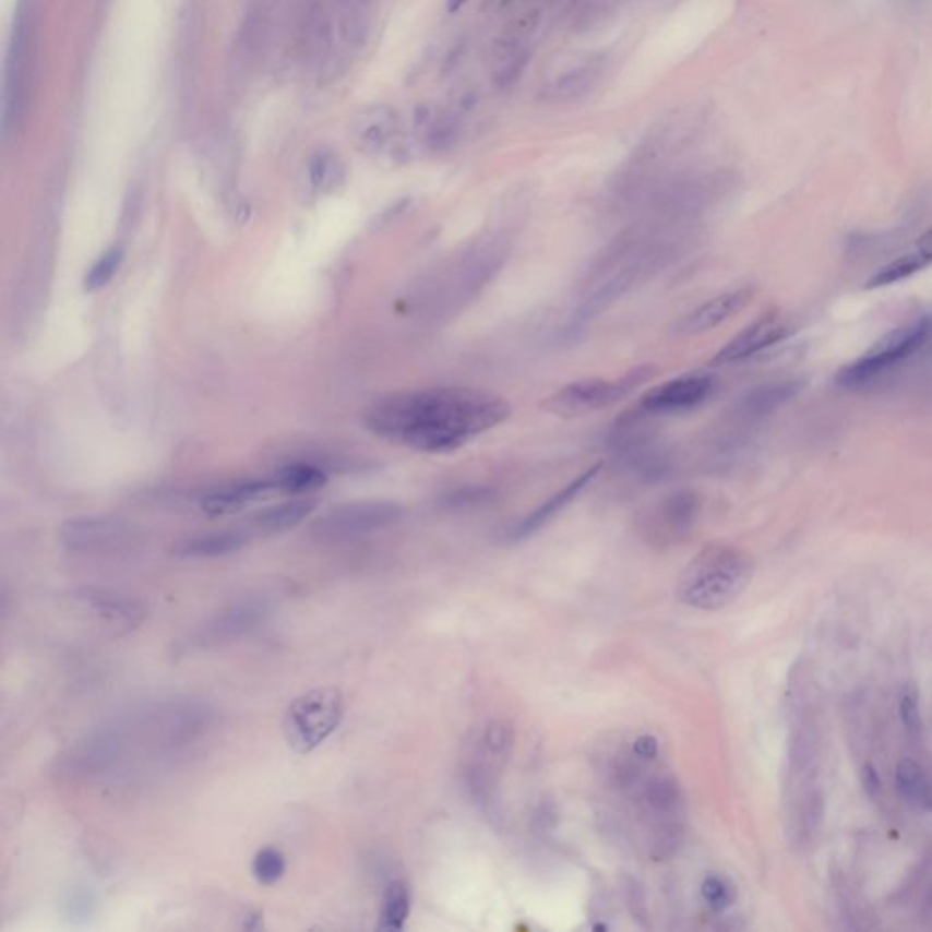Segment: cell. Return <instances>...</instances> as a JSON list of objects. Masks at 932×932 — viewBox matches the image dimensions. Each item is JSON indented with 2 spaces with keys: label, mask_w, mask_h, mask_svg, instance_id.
<instances>
[{
  "label": "cell",
  "mask_w": 932,
  "mask_h": 932,
  "mask_svg": "<svg viewBox=\"0 0 932 932\" xmlns=\"http://www.w3.org/2000/svg\"><path fill=\"white\" fill-rule=\"evenodd\" d=\"M511 414V403L490 390L428 386L375 401L365 425L390 443L421 454H450L500 427Z\"/></svg>",
  "instance_id": "1"
},
{
  "label": "cell",
  "mask_w": 932,
  "mask_h": 932,
  "mask_svg": "<svg viewBox=\"0 0 932 932\" xmlns=\"http://www.w3.org/2000/svg\"><path fill=\"white\" fill-rule=\"evenodd\" d=\"M511 248V239L501 231H489L459 248L428 283L433 312L454 315L468 307L503 270Z\"/></svg>",
  "instance_id": "2"
},
{
  "label": "cell",
  "mask_w": 932,
  "mask_h": 932,
  "mask_svg": "<svg viewBox=\"0 0 932 932\" xmlns=\"http://www.w3.org/2000/svg\"><path fill=\"white\" fill-rule=\"evenodd\" d=\"M752 574L754 565L745 552L727 545H710L681 572L676 596L686 607L714 612L734 604L749 587Z\"/></svg>",
  "instance_id": "3"
},
{
  "label": "cell",
  "mask_w": 932,
  "mask_h": 932,
  "mask_svg": "<svg viewBox=\"0 0 932 932\" xmlns=\"http://www.w3.org/2000/svg\"><path fill=\"white\" fill-rule=\"evenodd\" d=\"M35 29L34 15L28 7L17 10L13 23L7 61H4V86H2V117L0 130L2 141L10 143L23 130L28 113L32 72H34Z\"/></svg>",
  "instance_id": "4"
},
{
  "label": "cell",
  "mask_w": 932,
  "mask_h": 932,
  "mask_svg": "<svg viewBox=\"0 0 932 932\" xmlns=\"http://www.w3.org/2000/svg\"><path fill=\"white\" fill-rule=\"evenodd\" d=\"M650 419L653 416L636 408L632 414H623L607 435L614 465L645 483L661 481L672 468L669 452L656 438Z\"/></svg>",
  "instance_id": "5"
},
{
  "label": "cell",
  "mask_w": 932,
  "mask_h": 932,
  "mask_svg": "<svg viewBox=\"0 0 932 932\" xmlns=\"http://www.w3.org/2000/svg\"><path fill=\"white\" fill-rule=\"evenodd\" d=\"M343 718V692L335 686L313 689L288 705L283 716V734L291 751L310 754L339 729Z\"/></svg>",
  "instance_id": "6"
},
{
  "label": "cell",
  "mask_w": 932,
  "mask_h": 932,
  "mask_svg": "<svg viewBox=\"0 0 932 932\" xmlns=\"http://www.w3.org/2000/svg\"><path fill=\"white\" fill-rule=\"evenodd\" d=\"M656 373L658 368L654 365H642L629 370L623 378H590L572 381L560 390H555L554 394L545 397L541 408L555 416L565 417L585 416L593 411L605 410L626 399L637 386L648 383Z\"/></svg>",
  "instance_id": "7"
},
{
  "label": "cell",
  "mask_w": 932,
  "mask_h": 932,
  "mask_svg": "<svg viewBox=\"0 0 932 932\" xmlns=\"http://www.w3.org/2000/svg\"><path fill=\"white\" fill-rule=\"evenodd\" d=\"M929 340H932V312L883 335L871 350L839 370L836 383L845 389H860L921 350Z\"/></svg>",
  "instance_id": "8"
},
{
  "label": "cell",
  "mask_w": 932,
  "mask_h": 932,
  "mask_svg": "<svg viewBox=\"0 0 932 932\" xmlns=\"http://www.w3.org/2000/svg\"><path fill=\"white\" fill-rule=\"evenodd\" d=\"M514 746V730L505 721H492L479 730L466 756L465 781L479 805L495 803L500 774Z\"/></svg>",
  "instance_id": "9"
},
{
  "label": "cell",
  "mask_w": 932,
  "mask_h": 932,
  "mask_svg": "<svg viewBox=\"0 0 932 932\" xmlns=\"http://www.w3.org/2000/svg\"><path fill=\"white\" fill-rule=\"evenodd\" d=\"M405 516V509L394 501H354L335 506L315 519L312 534L319 539L343 541L392 527Z\"/></svg>",
  "instance_id": "10"
},
{
  "label": "cell",
  "mask_w": 932,
  "mask_h": 932,
  "mask_svg": "<svg viewBox=\"0 0 932 932\" xmlns=\"http://www.w3.org/2000/svg\"><path fill=\"white\" fill-rule=\"evenodd\" d=\"M718 390L713 373H685L648 390L640 401V410L647 416H680L705 405Z\"/></svg>",
  "instance_id": "11"
},
{
  "label": "cell",
  "mask_w": 932,
  "mask_h": 932,
  "mask_svg": "<svg viewBox=\"0 0 932 932\" xmlns=\"http://www.w3.org/2000/svg\"><path fill=\"white\" fill-rule=\"evenodd\" d=\"M702 511V500L692 490H678L659 501L645 517V534L648 541L670 545L686 538L696 527Z\"/></svg>",
  "instance_id": "12"
},
{
  "label": "cell",
  "mask_w": 932,
  "mask_h": 932,
  "mask_svg": "<svg viewBox=\"0 0 932 932\" xmlns=\"http://www.w3.org/2000/svg\"><path fill=\"white\" fill-rule=\"evenodd\" d=\"M348 138L362 154L390 157L401 141L399 113L390 105L367 106L351 117Z\"/></svg>",
  "instance_id": "13"
},
{
  "label": "cell",
  "mask_w": 932,
  "mask_h": 932,
  "mask_svg": "<svg viewBox=\"0 0 932 932\" xmlns=\"http://www.w3.org/2000/svg\"><path fill=\"white\" fill-rule=\"evenodd\" d=\"M335 43L343 59H350L372 37L379 0H328Z\"/></svg>",
  "instance_id": "14"
},
{
  "label": "cell",
  "mask_w": 932,
  "mask_h": 932,
  "mask_svg": "<svg viewBox=\"0 0 932 932\" xmlns=\"http://www.w3.org/2000/svg\"><path fill=\"white\" fill-rule=\"evenodd\" d=\"M790 334V324L784 315L778 312H767L754 319L745 328L738 332L721 350L714 356L713 365H734V362L746 361L751 357L762 354L770 346L784 340Z\"/></svg>",
  "instance_id": "15"
},
{
  "label": "cell",
  "mask_w": 932,
  "mask_h": 932,
  "mask_svg": "<svg viewBox=\"0 0 932 932\" xmlns=\"http://www.w3.org/2000/svg\"><path fill=\"white\" fill-rule=\"evenodd\" d=\"M607 56L601 51L577 56L571 64L552 75L543 84L541 95L550 103H571L582 99L604 77L607 70Z\"/></svg>",
  "instance_id": "16"
},
{
  "label": "cell",
  "mask_w": 932,
  "mask_h": 932,
  "mask_svg": "<svg viewBox=\"0 0 932 932\" xmlns=\"http://www.w3.org/2000/svg\"><path fill=\"white\" fill-rule=\"evenodd\" d=\"M128 536L127 525L111 517H79L64 523L61 528L64 547L79 554H100L119 549Z\"/></svg>",
  "instance_id": "17"
},
{
  "label": "cell",
  "mask_w": 932,
  "mask_h": 932,
  "mask_svg": "<svg viewBox=\"0 0 932 932\" xmlns=\"http://www.w3.org/2000/svg\"><path fill=\"white\" fill-rule=\"evenodd\" d=\"M270 614L268 604L261 598L241 599L220 610L212 620L204 623L198 632V642L208 643L230 642L255 631L264 623Z\"/></svg>",
  "instance_id": "18"
},
{
  "label": "cell",
  "mask_w": 932,
  "mask_h": 932,
  "mask_svg": "<svg viewBox=\"0 0 932 932\" xmlns=\"http://www.w3.org/2000/svg\"><path fill=\"white\" fill-rule=\"evenodd\" d=\"M601 470H604V465H599V463L590 466L572 479L571 483H566L563 489L550 495L549 500H545L541 505L536 506L530 514L523 517L522 522H517L511 528L509 536H511L512 541H523V539L530 538L541 528L547 527L558 514L565 511L566 506H571L596 481Z\"/></svg>",
  "instance_id": "19"
},
{
  "label": "cell",
  "mask_w": 932,
  "mask_h": 932,
  "mask_svg": "<svg viewBox=\"0 0 932 932\" xmlns=\"http://www.w3.org/2000/svg\"><path fill=\"white\" fill-rule=\"evenodd\" d=\"M752 297H754V290L751 286H741L734 290L724 291V294L713 297L710 301H705L700 307L694 308L691 313H686L685 318L681 319L680 324H678V332L683 335H700L710 332L719 324L727 323L729 319L738 315L752 301Z\"/></svg>",
  "instance_id": "20"
},
{
  "label": "cell",
  "mask_w": 932,
  "mask_h": 932,
  "mask_svg": "<svg viewBox=\"0 0 932 932\" xmlns=\"http://www.w3.org/2000/svg\"><path fill=\"white\" fill-rule=\"evenodd\" d=\"M75 599L111 625L132 629L146 618V607L139 599L105 588H83L75 594Z\"/></svg>",
  "instance_id": "21"
},
{
  "label": "cell",
  "mask_w": 932,
  "mask_h": 932,
  "mask_svg": "<svg viewBox=\"0 0 932 932\" xmlns=\"http://www.w3.org/2000/svg\"><path fill=\"white\" fill-rule=\"evenodd\" d=\"M277 492L274 479L266 481H248V483L231 485L226 489L212 490L201 498V509L208 516H226L242 511L258 501L268 500Z\"/></svg>",
  "instance_id": "22"
},
{
  "label": "cell",
  "mask_w": 932,
  "mask_h": 932,
  "mask_svg": "<svg viewBox=\"0 0 932 932\" xmlns=\"http://www.w3.org/2000/svg\"><path fill=\"white\" fill-rule=\"evenodd\" d=\"M247 534L241 530H220V533L203 534L195 538L184 539L177 545L176 554L179 558L190 560H206V558H220V555L234 554L247 547Z\"/></svg>",
  "instance_id": "23"
},
{
  "label": "cell",
  "mask_w": 932,
  "mask_h": 932,
  "mask_svg": "<svg viewBox=\"0 0 932 932\" xmlns=\"http://www.w3.org/2000/svg\"><path fill=\"white\" fill-rule=\"evenodd\" d=\"M801 384L798 381H776V383L760 384L756 389L749 390L740 403L738 414L743 417H763L776 410L779 406L789 403L798 392Z\"/></svg>",
  "instance_id": "24"
},
{
  "label": "cell",
  "mask_w": 932,
  "mask_h": 932,
  "mask_svg": "<svg viewBox=\"0 0 932 932\" xmlns=\"http://www.w3.org/2000/svg\"><path fill=\"white\" fill-rule=\"evenodd\" d=\"M315 500L299 498V500L286 501L283 505L272 506L268 511L261 512L253 519V527L261 534H280L297 527L315 511Z\"/></svg>",
  "instance_id": "25"
},
{
  "label": "cell",
  "mask_w": 932,
  "mask_h": 932,
  "mask_svg": "<svg viewBox=\"0 0 932 932\" xmlns=\"http://www.w3.org/2000/svg\"><path fill=\"white\" fill-rule=\"evenodd\" d=\"M307 176L313 192L324 195L334 192L345 182V165L335 152L321 150L308 160Z\"/></svg>",
  "instance_id": "26"
},
{
  "label": "cell",
  "mask_w": 932,
  "mask_h": 932,
  "mask_svg": "<svg viewBox=\"0 0 932 932\" xmlns=\"http://www.w3.org/2000/svg\"><path fill=\"white\" fill-rule=\"evenodd\" d=\"M272 479L279 494H312L326 485V474L318 466L307 465V463L285 466Z\"/></svg>",
  "instance_id": "27"
},
{
  "label": "cell",
  "mask_w": 932,
  "mask_h": 932,
  "mask_svg": "<svg viewBox=\"0 0 932 932\" xmlns=\"http://www.w3.org/2000/svg\"><path fill=\"white\" fill-rule=\"evenodd\" d=\"M411 909L410 887L403 880H395L384 888L379 929L381 931H401L405 927Z\"/></svg>",
  "instance_id": "28"
},
{
  "label": "cell",
  "mask_w": 932,
  "mask_h": 932,
  "mask_svg": "<svg viewBox=\"0 0 932 932\" xmlns=\"http://www.w3.org/2000/svg\"><path fill=\"white\" fill-rule=\"evenodd\" d=\"M931 264V261L925 255H921L915 248V250L904 253L901 258L894 259V261L877 270L876 274L867 280V288H882V286L896 285L899 280L918 274V272L925 270Z\"/></svg>",
  "instance_id": "29"
},
{
  "label": "cell",
  "mask_w": 932,
  "mask_h": 932,
  "mask_svg": "<svg viewBox=\"0 0 932 932\" xmlns=\"http://www.w3.org/2000/svg\"><path fill=\"white\" fill-rule=\"evenodd\" d=\"M932 779L927 778L918 763L912 760H901L896 768V787L907 803L925 809L927 794L931 789Z\"/></svg>",
  "instance_id": "30"
},
{
  "label": "cell",
  "mask_w": 932,
  "mask_h": 932,
  "mask_svg": "<svg viewBox=\"0 0 932 932\" xmlns=\"http://www.w3.org/2000/svg\"><path fill=\"white\" fill-rule=\"evenodd\" d=\"M533 59V48L516 51L512 56L501 57L498 61L492 62V73H490V83L498 92H509L514 88L523 73L527 70Z\"/></svg>",
  "instance_id": "31"
},
{
  "label": "cell",
  "mask_w": 932,
  "mask_h": 932,
  "mask_svg": "<svg viewBox=\"0 0 932 932\" xmlns=\"http://www.w3.org/2000/svg\"><path fill=\"white\" fill-rule=\"evenodd\" d=\"M122 261H124V248L116 244L110 250H106L84 277V290L97 291L105 288L116 277L117 272L121 268Z\"/></svg>",
  "instance_id": "32"
},
{
  "label": "cell",
  "mask_w": 932,
  "mask_h": 932,
  "mask_svg": "<svg viewBox=\"0 0 932 932\" xmlns=\"http://www.w3.org/2000/svg\"><path fill=\"white\" fill-rule=\"evenodd\" d=\"M286 858L279 849L264 847L253 856L252 874L261 885H274L285 876Z\"/></svg>",
  "instance_id": "33"
},
{
  "label": "cell",
  "mask_w": 932,
  "mask_h": 932,
  "mask_svg": "<svg viewBox=\"0 0 932 932\" xmlns=\"http://www.w3.org/2000/svg\"><path fill=\"white\" fill-rule=\"evenodd\" d=\"M492 500H494V490L489 487H461L443 494L439 503L446 511H466V509L487 505Z\"/></svg>",
  "instance_id": "34"
},
{
  "label": "cell",
  "mask_w": 932,
  "mask_h": 932,
  "mask_svg": "<svg viewBox=\"0 0 932 932\" xmlns=\"http://www.w3.org/2000/svg\"><path fill=\"white\" fill-rule=\"evenodd\" d=\"M614 12V0H579L572 24L576 32H590Z\"/></svg>",
  "instance_id": "35"
},
{
  "label": "cell",
  "mask_w": 932,
  "mask_h": 932,
  "mask_svg": "<svg viewBox=\"0 0 932 932\" xmlns=\"http://www.w3.org/2000/svg\"><path fill=\"white\" fill-rule=\"evenodd\" d=\"M702 894L708 907L716 912H724L725 909H729L736 899L734 885L727 877L718 876V874H710V876L705 877Z\"/></svg>",
  "instance_id": "36"
},
{
  "label": "cell",
  "mask_w": 932,
  "mask_h": 932,
  "mask_svg": "<svg viewBox=\"0 0 932 932\" xmlns=\"http://www.w3.org/2000/svg\"><path fill=\"white\" fill-rule=\"evenodd\" d=\"M899 716L904 721L905 729L910 734H918L921 730L920 705H918V692L915 686L905 685L899 696Z\"/></svg>",
  "instance_id": "37"
},
{
  "label": "cell",
  "mask_w": 932,
  "mask_h": 932,
  "mask_svg": "<svg viewBox=\"0 0 932 932\" xmlns=\"http://www.w3.org/2000/svg\"><path fill=\"white\" fill-rule=\"evenodd\" d=\"M632 751L636 752L637 756L642 757V760L654 762V760L658 757V740L650 734L640 736V738H636V741L632 743Z\"/></svg>",
  "instance_id": "38"
},
{
  "label": "cell",
  "mask_w": 932,
  "mask_h": 932,
  "mask_svg": "<svg viewBox=\"0 0 932 932\" xmlns=\"http://www.w3.org/2000/svg\"><path fill=\"white\" fill-rule=\"evenodd\" d=\"M465 43H457V45L449 51V56L444 59L443 75H449L450 72H454L455 68L459 67L461 61H463V57H465Z\"/></svg>",
  "instance_id": "39"
},
{
  "label": "cell",
  "mask_w": 932,
  "mask_h": 932,
  "mask_svg": "<svg viewBox=\"0 0 932 932\" xmlns=\"http://www.w3.org/2000/svg\"><path fill=\"white\" fill-rule=\"evenodd\" d=\"M915 248L932 263V228L918 239Z\"/></svg>",
  "instance_id": "40"
},
{
  "label": "cell",
  "mask_w": 932,
  "mask_h": 932,
  "mask_svg": "<svg viewBox=\"0 0 932 932\" xmlns=\"http://www.w3.org/2000/svg\"><path fill=\"white\" fill-rule=\"evenodd\" d=\"M863 784H865L867 789L871 792L872 796L877 794V790H880V779H877L876 770L872 767H865L863 770Z\"/></svg>",
  "instance_id": "41"
},
{
  "label": "cell",
  "mask_w": 932,
  "mask_h": 932,
  "mask_svg": "<svg viewBox=\"0 0 932 932\" xmlns=\"http://www.w3.org/2000/svg\"><path fill=\"white\" fill-rule=\"evenodd\" d=\"M466 2H468V0H444V10H446L449 15H455V13L463 10Z\"/></svg>",
  "instance_id": "42"
},
{
  "label": "cell",
  "mask_w": 932,
  "mask_h": 932,
  "mask_svg": "<svg viewBox=\"0 0 932 932\" xmlns=\"http://www.w3.org/2000/svg\"><path fill=\"white\" fill-rule=\"evenodd\" d=\"M550 2H555V0H550Z\"/></svg>",
  "instance_id": "43"
}]
</instances>
